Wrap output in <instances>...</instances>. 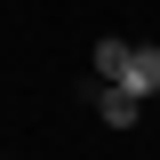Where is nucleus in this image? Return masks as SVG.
Wrapping results in <instances>:
<instances>
[{"label":"nucleus","mask_w":160,"mask_h":160,"mask_svg":"<svg viewBox=\"0 0 160 160\" xmlns=\"http://www.w3.org/2000/svg\"><path fill=\"white\" fill-rule=\"evenodd\" d=\"M88 104H96L104 128H136V112H144V96H136V88H120V80H88Z\"/></svg>","instance_id":"1"},{"label":"nucleus","mask_w":160,"mask_h":160,"mask_svg":"<svg viewBox=\"0 0 160 160\" xmlns=\"http://www.w3.org/2000/svg\"><path fill=\"white\" fill-rule=\"evenodd\" d=\"M128 56H136V40H96L88 72H96V80H128Z\"/></svg>","instance_id":"2"},{"label":"nucleus","mask_w":160,"mask_h":160,"mask_svg":"<svg viewBox=\"0 0 160 160\" xmlns=\"http://www.w3.org/2000/svg\"><path fill=\"white\" fill-rule=\"evenodd\" d=\"M120 88H136V96H160V48H152V40L128 56V80H120Z\"/></svg>","instance_id":"3"},{"label":"nucleus","mask_w":160,"mask_h":160,"mask_svg":"<svg viewBox=\"0 0 160 160\" xmlns=\"http://www.w3.org/2000/svg\"><path fill=\"white\" fill-rule=\"evenodd\" d=\"M0 160H8V152H0Z\"/></svg>","instance_id":"4"}]
</instances>
